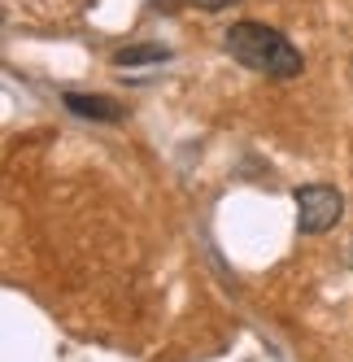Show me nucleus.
<instances>
[{"label": "nucleus", "mask_w": 353, "mask_h": 362, "mask_svg": "<svg viewBox=\"0 0 353 362\" xmlns=\"http://www.w3.org/2000/svg\"><path fill=\"white\" fill-rule=\"evenodd\" d=\"M184 5H192V0H148V9H153V13H179Z\"/></svg>", "instance_id": "nucleus-5"}, {"label": "nucleus", "mask_w": 353, "mask_h": 362, "mask_svg": "<svg viewBox=\"0 0 353 362\" xmlns=\"http://www.w3.org/2000/svg\"><path fill=\"white\" fill-rule=\"evenodd\" d=\"M196 9H205V13H222V9H232V5H240V0H192Z\"/></svg>", "instance_id": "nucleus-6"}, {"label": "nucleus", "mask_w": 353, "mask_h": 362, "mask_svg": "<svg viewBox=\"0 0 353 362\" xmlns=\"http://www.w3.org/2000/svg\"><path fill=\"white\" fill-rule=\"evenodd\" d=\"M222 48L232 53V62H240L244 70L253 74H266V79H297L301 70H306V57H301V48L284 35L266 27V22H232L222 35Z\"/></svg>", "instance_id": "nucleus-1"}, {"label": "nucleus", "mask_w": 353, "mask_h": 362, "mask_svg": "<svg viewBox=\"0 0 353 362\" xmlns=\"http://www.w3.org/2000/svg\"><path fill=\"white\" fill-rule=\"evenodd\" d=\"M297 205V231L301 236H323L345 218V192L332 184H301L292 192Z\"/></svg>", "instance_id": "nucleus-2"}, {"label": "nucleus", "mask_w": 353, "mask_h": 362, "mask_svg": "<svg viewBox=\"0 0 353 362\" xmlns=\"http://www.w3.org/2000/svg\"><path fill=\"white\" fill-rule=\"evenodd\" d=\"M157 62H170V48L166 44H127L114 53V66H157Z\"/></svg>", "instance_id": "nucleus-4"}, {"label": "nucleus", "mask_w": 353, "mask_h": 362, "mask_svg": "<svg viewBox=\"0 0 353 362\" xmlns=\"http://www.w3.org/2000/svg\"><path fill=\"white\" fill-rule=\"evenodd\" d=\"M349 262H353V253H349Z\"/></svg>", "instance_id": "nucleus-7"}, {"label": "nucleus", "mask_w": 353, "mask_h": 362, "mask_svg": "<svg viewBox=\"0 0 353 362\" xmlns=\"http://www.w3.org/2000/svg\"><path fill=\"white\" fill-rule=\"evenodd\" d=\"M61 105L74 118H92V122H122L127 118V105L114 96H96V92H61Z\"/></svg>", "instance_id": "nucleus-3"}]
</instances>
